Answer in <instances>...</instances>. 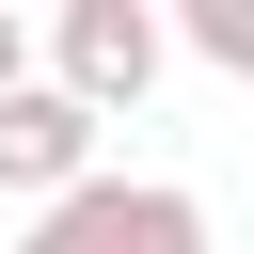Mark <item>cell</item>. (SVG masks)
I'll use <instances>...</instances> for the list:
<instances>
[{"label":"cell","instance_id":"1","mask_svg":"<svg viewBox=\"0 0 254 254\" xmlns=\"http://www.w3.org/2000/svg\"><path fill=\"white\" fill-rule=\"evenodd\" d=\"M159 64H175V16H159V0H64V16H48V95H79L95 127L143 111Z\"/></svg>","mask_w":254,"mask_h":254},{"label":"cell","instance_id":"2","mask_svg":"<svg viewBox=\"0 0 254 254\" xmlns=\"http://www.w3.org/2000/svg\"><path fill=\"white\" fill-rule=\"evenodd\" d=\"M16 254H206V206L175 175H79L64 206H32Z\"/></svg>","mask_w":254,"mask_h":254},{"label":"cell","instance_id":"3","mask_svg":"<svg viewBox=\"0 0 254 254\" xmlns=\"http://www.w3.org/2000/svg\"><path fill=\"white\" fill-rule=\"evenodd\" d=\"M79 175H95V111L48 95V79H16V95H0V190H16V206H64Z\"/></svg>","mask_w":254,"mask_h":254},{"label":"cell","instance_id":"4","mask_svg":"<svg viewBox=\"0 0 254 254\" xmlns=\"http://www.w3.org/2000/svg\"><path fill=\"white\" fill-rule=\"evenodd\" d=\"M175 16V48H206L222 79H254V0H159Z\"/></svg>","mask_w":254,"mask_h":254},{"label":"cell","instance_id":"5","mask_svg":"<svg viewBox=\"0 0 254 254\" xmlns=\"http://www.w3.org/2000/svg\"><path fill=\"white\" fill-rule=\"evenodd\" d=\"M16 79H32V16H0V95H16Z\"/></svg>","mask_w":254,"mask_h":254},{"label":"cell","instance_id":"6","mask_svg":"<svg viewBox=\"0 0 254 254\" xmlns=\"http://www.w3.org/2000/svg\"><path fill=\"white\" fill-rule=\"evenodd\" d=\"M0 16H64V0H0Z\"/></svg>","mask_w":254,"mask_h":254}]
</instances>
